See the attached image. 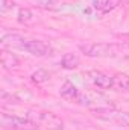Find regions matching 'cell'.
<instances>
[{
  "label": "cell",
  "instance_id": "6da1fadb",
  "mask_svg": "<svg viewBox=\"0 0 129 130\" xmlns=\"http://www.w3.org/2000/svg\"><path fill=\"white\" fill-rule=\"evenodd\" d=\"M79 50L88 58H120L123 47L106 42H90L81 44Z\"/></svg>",
  "mask_w": 129,
  "mask_h": 130
},
{
  "label": "cell",
  "instance_id": "7a4b0ae2",
  "mask_svg": "<svg viewBox=\"0 0 129 130\" xmlns=\"http://www.w3.org/2000/svg\"><path fill=\"white\" fill-rule=\"evenodd\" d=\"M28 118L32 121L36 127H43L46 130H62L64 129V121L53 112L47 110H38V112H28Z\"/></svg>",
  "mask_w": 129,
  "mask_h": 130
},
{
  "label": "cell",
  "instance_id": "3957f363",
  "mask_svg": "<svg viewBox=\"0 0 129 130\" xmlns=\"http://www.w3.org/2000/svg\"><path fill=\"white\" fill-rule=\"evenodd\" d=\"M0 124L3 129H12V130H33L36 126L28 118V115L20 117V115H12L8 112L0 113Z\"/></svg>",
  "mask_w": 129,
  "mask_h": 130
},
{
  "label": "cell",
  "instance_id": "277c9868",
  "mask_svg": "<svg viewBox=\"0 0 129 130\" xmlns=\"http://www.w3.org/2000/svg\"><path fill=\"white\" fill-rule=\"evenodd\" d=\"M59 94H61V97L65 98V100H68V101H71V103H78V104H90V98L87 97L85 94H82L78 88H76V85H73L70 80H65L64 83L61 85V88H59Z\"/></svg>",
  "mask_w": 129,
  "mask_h": 130
},
{
  "label": "cell",
  "instance_id": "5b68a950",
  "mask_svg": "<svg viewBox=\"0 0 129 130\" xmlns=\"http://www.w3.org/2000/svg\"><path fill=\"white\" fill-rule=\"evenodd\" d=\"M21 48L26 50L28 53H31L32 56H36V58L47 56V55H50V52H52L50 44H47V42H44V41H40V39H24Z\"/></svg>",
  "mask_w": 129,
  "mask_h": 130
},
{
  "label": "cell",
  "instance_id": "8992f818",
  "mask_svg": "<svg viewBox=\"0 0 129 130\" xmlns=\"http://www.w3.org/2000/svg\"><path fill=\"white\" fill-rule=\"evenodd\" d=\"M85 77L88 79V82L93 86H96L99 89H111L112 88V77L108 76L103 71H99V70L87 71L85 73Z\"/></svg>",
  "mask_w": 129,
  "mask_h": 130
},
{
  "label": "cell",
  "instance_id": "52a82bcc",
  "mask_svg": "<svg viewBox=\"0 0 129 130\" xmlns=\"http://www.w3.org/2000/svg\"><path fill=\"white\" fill-rule=\"evenodd\" d=\"M0 61H2V67L6 70V71H12V70H17L20 67V59L17 55H14L12 52L9 50H2L0 52Z\"/></svg>",
  "mask_w": 129,
  "mask_h": 130
},
{
  "label": "cell",
  "instance_id": "ba28073f",
  "mask_svg": "<svg viewBox=\"0 0 129 130\" xmlns=\"http://www.w3.org/2000/svg\"><path fill=\"white\" fill-rule=\"evenodd\" d=\"M0 41H2V45L3 47H18V48H21V45L24 42V38H21L20 35L12 33V32H8V33L2 32Z\"/></svg>",
  "mask_w": 129,
  "mask_h": 130
},
{
  "label": "cell",
  "instance_id": "9c48e42d",
  "mask_svg": "<svg viewBox=\"0 0 129 130\" xmlns=\"http://www.w3.org/2000/svg\"><path fill=\"white\" fill-rule=\"evenodd\" d=\"M112 88L122 92H129V76L125 73H117L112 76Z\"/></svg>",
  "mask_w": 129,
  "mask_h": 130
},
{
  "label": "cell",
  "instance_id": "30bf717a",
  "mask_svg": "<svg viewBox=\"0 0 129 130\" xmlns=\"http://www.w3.org/2000/svg\"><path fill=\"white\" fill-rule=\"evenodd\" d=\"M79 64H81V61H79L78 55H74V53H65L61 59V67L64 70H76Z\"/></svg>",
  "mask_w": 129,
  "mask_h": 130
},
{
  "label": "cell",
  "instance_id": "8fae6325",
  "mask_svg": "<svg viewBox=\"0 0 129 130\" xmlns=\"http://www.w3.org/2000/svg\"><path fill=\"white\" fill-rule=\"evenodd\" d=\"M17 20L21 23V24H32L33 23V14L32 11L29 9V8H20L18 9V14H17Z\"/></svg>",
  "mask_w": 129,
  "mask_h": 130
},
{
  "label": "cell",
  "instance_id": "7c38bea8",
  "mask_svg": "<svg viewBox=\"0 0 129 130\" xmlns=\"http://www.w3.org/2000/svg\"><path fill=\"white\" fill-rule=\"evenodd\" d=\"M49 79H50V74H49L46 70H43V68L33 71L32 74H31V80H32L35 85H43V83H46Z\"/></svg>",
  "mask_w": 129,
  "mask_h": 130
},
{
  "label": "cell",
  "instance_id": "4fadbf2b",
  "mask_svg": "<svg viewBox=\"0 0 129 130\" xmlns=\"http://www.w3.org/2000/svg\"><path fill=\"white\" fill-rule=\"evenodd\" d=\"M93 8L97 9V11H100L102 14H106L111 9H114L115 5L111 0H93Z\"/></svg>",
  "mask_w": 129,
  "mask_h": 130
},
{
  "label": "cell",
  "instance_id": "5bb4252c",
  "mask_svg": "<svg viewBox=\"0 0 129 130\" xmlns=\"http://www.w3.org/2000/svg\"><path fill=\"white\" fill-rule=\"evenodd\" d=\"M0 97H2V101H3V103H18V101H20L15 95L8 94L6 91H2V95H0Z\"/></svg>",
  "mask_w": 129,
  "mask_h": 130
},
{
  "label": "cell",
  "instance_id": "9a60e30c",
  "mask_svg": "<svg viewBox=\"0 0 129 130\" xmlns=\"http://www.w3.org/2000/svg\"><path fill=\"white\" fill-rule=\"evenodd\" d=\"M12 2H9V0H2V6H0V9H2V12H5L6 9H9V8H12Z\"/></svg>",
  "mask_w": 129,
  "mask_h": 130
},
{
  "label": "cell",
  "instance_id": "2e32d148",
  "mask_svg": "<svg viewBox=\"0 0 129 130\" xmlns=\"http://www.w3.org/2000/svg\"><path fill=\"white\" fill-rule=\"evenodd\" d=\"M123 2H125V3H129V0H123Z\"/></svg>",
  "mask_w": 129,
  "mask_h": 130
}]
</instances>
